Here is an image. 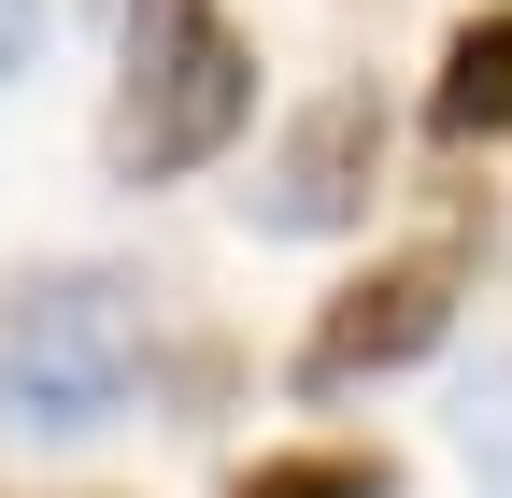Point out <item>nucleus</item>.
Here are the masks:
<instances>
[{
    "label": "nucleus",
    "mask_w": 512,
    "mask_h": 498,
    "mask_svg": "<svg viewBox=\"0 0 512 498\" xmlns=\"http://www.w3.org/2000/svg\"><path fill=\"white\" fill-rule=\"evenodd\" d=\"M242 114H256V43L214 0H128V86H114L100 171L114 185H171V171L228 157Z\"/></svg>",
    "instance_id": "f257e3e1"
},
{
    "label": "nucleus",
    "mask_w": 512,
    "mask_h": 498,
    "mask_svg": "<svg viewBox=\"0 0 512 498\" xmlns=\"http://www.w3.org/2000/svg\"><path fill=\"white\" fill-rule=\"evenodd\" d=\"M143 385V285L128 271H15L0 285V427H100Z\"/></svg>",
    "instance_id": "f03ea898"
},
{
    "label": "nucleus",
    "mask_w": 512,
    "mask_h": 498,
    "mask_svg": "<svg viewBox=\"0 0 512 498\" xmlns=\"http://www.w3.org/2000/svg\"><path fill=\"white\" fill-rule=\"evenodd\" d=\"M456 299H470V242H413V257L328 285V314H313V342H299V399H356L370 370H413L441 328H456Z\"/></svg>",
    "instance_id": "7ed1b4c3"
},
{
    "label": "nucleus",
    "mask_w": 512,
    "mask_h": 498,
    "mask_svg": "<svg viewBox=\"0 0 512 498\" xmlns=\"http://www.w3.org/2000/svg\"><path fill=\"white\" fill-rule=\"evenodd\" d=\"M370 171H384V114H370V86H342V100H313L299 129L271 143V171L242 185V214L271 242H328V228L370 214Z\"/></svg>",
    "instance_id": "20e7f679"
},
{
    "label": "nucleus",
    "mask_w": 512,
    "mask_h": 498,
    "mask_svg": "<svg viewBox=\"0 0 512 498\" xmlns=\"http://www.w3.org/2000/svg\"><path fill=\"white\" fill-rule=\"evenodd\" d=\"M427 114H441V143H512V15H470L456 43H441Z\"/></svg>",
    "instance_id": "39448f33"
},
{
    "label": "nucleus",
    "mask_w": 512,
    "mask_h": 498,
    "mask_svg": "<svg viewBox=\"0 0 512 498\" xmlns=\"http://www.w3.org/2000/svg\"><path fill=\"white\" fill-rule=\"evenodd\" d=\"M228 498H399V470H384V456H342V442H328V456H256Z\"/></svg>",
    "instance_id": "423d86ee"
},
{
    "label": "nucleus",
    "mask_w": 512,
    "mask_h": 498,
    "mask_svg": "<svg viewBox=\"0 0 512 498\" xmlns=\"http://www.w3.org/2000/svg\"><path fill=\"white\" fill-rule=\"evenodd\" d=\"M456 442H470L484 498H512V356H484V370H470V399H456Z\"/></svg>",
    "instance_id": "0eeeda50"
},
{
    "label": "nucleus",
    "mask_w": 512,
    "mask_h": 498,
    "mask_svg": "<svg viewBox=\"0 0 512 498\" xmlns=\"http://www.w3.org/2000/svg\"><path fill=\"white\" fill-rule=\"evenodd\" d=\"M29 43H43V0H0V86L29 72Z\"/></svg>",
    "instance_id": "6e6552de"
}]
</instances>
